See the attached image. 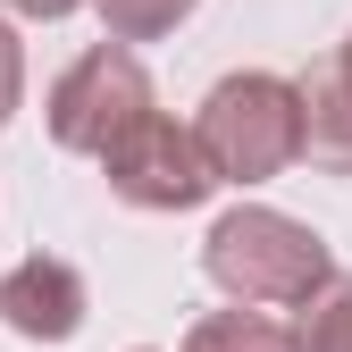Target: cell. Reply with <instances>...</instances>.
<instances>
[{"instance_id": "6da1fadb", "label": "cell", "mask_w": 352, "mask_h": 352, "mask_svg": "<svg viewBox=\"0 0 352 352\" xmlns=\"http://www.w3.org/2000/svg\"><path fill=\"white\" fill-rule=\"evenodd\" d=\"M201 269L210 285L243 302V311H311V302L336 285V252L319 227L269 210V201H235L218 227L201 235Z\"/></svg>"}, {"instance_id": "7a4b0ae2", "label": "cell", "mask_w": 352, "mask_h": 352, "mask_svg": "<svg viewBox=\"0 0 352 352\" xmlns=\"http://www.w3.org/2000/svg\"><path fill=\"white\" fill-rule=\"evenodd\" d=\"M193 135L218 168V185H269L302 160V84H285L269 67L218 76L193 109Z\"/></svg>"}, {"instance_id": "3957f363", "label": "cell", "mask_w": 352, "mask_h": 352, "mask_svg": "<svg viewBox=\"0 0 352 352\" xmlns=\"http://www.w3.org/2000/svg\"><path fill=\"white\" fill-rule=\"evenodd\" d=\"M42 118H51V143H59V151L109 160V151L151 118V67L126 51V42H93V51L51 84Z\"/></svg>"}, {"instance_id": "277c9868", "label": "cell", "mask_w": 352, "mask_h": 352, "mask_svg": "<svg viewBox=\"0 0 352 352\" xmlns=\"http://www.w3.org/2000/svg\"><path fill=\"white\" fill-rule=\"evenodd\" d=\"M101 176H109V193L126 210H193V201L218 193V168H210L201 135L176 126V118H160V109L101 160Z\"/></svg>"}, {"instance_id": "5b68a950", "label": "cell", "mask_w": 352, "mask_h": 352, "mask_svg": "<svg viewBox=\"0 0 352 352\" xmlns=\"http://www.w3.org/2000/svg\"><path fill=\"white\" fill-rule=\"evenodd\" d=\"M84 311H93L84 269L59 260V252H34V260H17V269L0 277V319H9L25 344H67L84 327Z\"/></svg>"}, {"instance_id": "8992f818", "label": "cell", "mask_w": 352, "mask_h": 352, "mask_svg": "<svg viewBox=\"0 0 352 352\" xmlns=\"http://www.w3.org/2000/svg\"><path fill=\"white\" fill-rule=\"evenodd\" d=\"M302 160L319 176H352V76L336 67V51L302 76Z\"/></svg>"}, {"instance_id": "52a82bcc", "label": "cell", "mask_w": 352, "mask_h": 352, "mask_svg": "<svg viewBox=\"0 0 352 352\" xmlns=\"http://www.w3.org/2000/svg\"><path fill=\"white\" fill-rule=\"evenodd\" d=\"M185 352H302V327H285L277 311H201L185 327Z\"/></svg>"}, {"instance_id": "ba28073f", "label": "cell", "mask_w": 352, "mask_h": 352, "mask_svg": "<svg viewBox=\"0 0 352 352\" xmlns=\"http://www.w3.org/2000/svg\"><path fill=\"white\" fill-rule=\"evenodd\" d=\"M101 9V25H109V42H160V34H176L201 0H93Z\"/></svg>"}, {"instance_id": "9c48e42d", "label": "cell", "mask_w": 352, "mask_h": 352, "mask_svg": "<svg viewBox=\"0 0 352 352\" xmlns=\"http://www.w3.org/2000/svg\"><path fill=\"white\" fill-rule=\"evenodd\" d=\"M302 352H352V277H336L302 311Z\"/></svg>"}, {"instance_id": "30bf717a", "label": "cell", "mask_w": 352, "mask_h": 352, "mask_svg": "<svg viewBox=\"0 0 352 352\" xmlns=\"http://www.w3.org/2000/svg\"><path fill=\"white\" fill-rule=\"evenodd\" d=\"M17 101H25V42H17L9 17H0V126L17 118Z\"/></svg>"}, {"instance_id": "8fae6325", "label": "cell", "mask_w": 352, "mask_h": 352, "mask_svg": "<svg viewBox=\"0 0 352 352\" xmlns=\"http://www.w3.org/2000/svg\"><path fill=\"white\" fill-rule=\"evenodd\" d=\"M0 9H17V17H42V25H51V17H67V9H84V0H0Z\"/></svg>"}, {"instance_id": "7c38bea8", "label": "cell", "mask_w": 352, "mask_h": 352, "mask_svg": "<svg viewBox=\"0 0 352 352\" xmlns=\"http://www.w3.org/2000/svg\"><path fill=\"white\" fill-rule=\"evenodd\" d=\"M336 67H344V76H352V34H344V42H336Z\"/></svg>"}]
</instances>
